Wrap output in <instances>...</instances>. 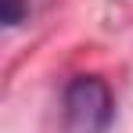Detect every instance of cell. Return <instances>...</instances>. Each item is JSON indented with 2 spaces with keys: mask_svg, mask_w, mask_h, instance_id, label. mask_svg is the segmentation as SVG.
<instances>
[{
  "mask_svg": "<svg viewBox=\"0 0 133 133\" xmlns=\"http://www.w3.org/2000/svg\"><path fill=\"white\" fill-rule=\"evenodd\" d=\"M29 11H32V0H0V18H4L7 29L18 25V22H25Z\"/></svg>",
  "mask_w": 133,
  "mask_h": 133,
  "instance_id": "7a4b0ae2",
  "label": "cell"
},
{
  "mask_svg": "<svg viewBox=\"0 0 133 133\" xmlns=\"http://www.w3.org/2000/svg\"><path fill=\"white\" fill-rule=\"evenodd\" d=\"M61 115H65V133H108L115 119L108 83L97 76H76L65 87Z\"/></svg>",
  "mask_w": 133,
  "mask_h": 133,
  "instance_id": "6da1fadb",
  "label": "cell"
}]
</instances>
